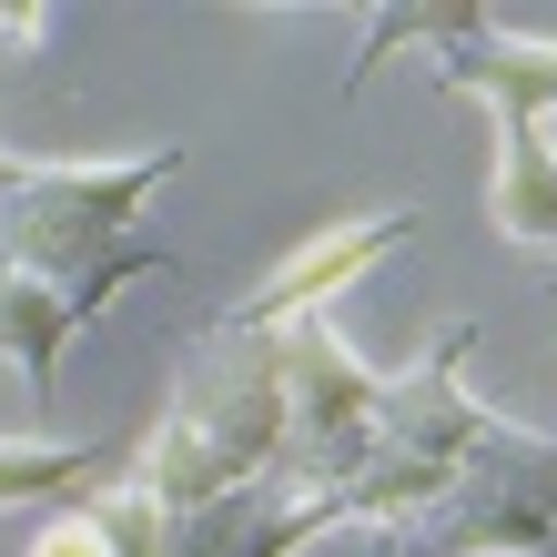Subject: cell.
Here are the masks:
<instances>
[{
	"label": "cell",
	"mask_w": 557,
	"mask_h": 557,
	"mask_svg": "<svg viewBox=\"0 0 557 557\" xmlns=\"http://www.w3.org/2000/svg\"><path fill=\"white\" fill-rule=\"evenodd\" d=\"M284 436H294V406H284V355L264 324H213L203 355L183 366L173 406L162 425L143 436V467L133 486L162 497L173 517H203L223 497H244V486H264L284 467Z\"/></svg>",
	"instance_id": "obj_1"
},
{
	"label": "cell",
	"mask_w": 557,
	"mask_h": 557,
	"mask_svg": "<svg viewBox=\"0 0 557 557\" xmlns=\"http://www.w3.org/2000/svg\"><path fill=\"white\" fill-rule=\"evenodd\" d=\"M30 557H122V537L102 528V507H91V497H72L41 537H30Z\"/></svg>",
	"instance_id": "obj_6"
},
{
	"label": "cell",
	"mask_w": 557,
	"mask_h": 557,
	"mask_svg": "<svg viewBox=\"0 0 557 557\" xmlns=\"http://www.w3.org/2000/svg\"><path fill=\"white\" fill-rule=\"evenodd\" d=\"M183 173V152H133V162H30V173L0 193V264L72 284L82 305H102L122 274H152L162 253L133 244V223L162 183Z\"/></svg>",
	"instance_id": "obj_2"
},
{
	"label": "cell",
	"mask_w": 557,
	"mask_h": 557,
	"mask_svg": "<svg viewBox=\"0 0 557 557\" xmlns=\"http://www.w3.org/2000/svg\"><path fill=\"white\" fill-rule=\"evenodd\" d=\"M21 173H30V162H21V152H0V193H11V183H21Z\"/></svg>",
	"instance_id": "obj_8"
},
{
	"label": "cell",
	"mask_w": 557,
	"mask_h": 557,
	"mask_svg": "<svg viewBox=\"0 0 557 557\" xmlns=\"http://www.w3.org/2000/svg\"><path fill=\"white\" fill-rule=\"evenodd\" d=\"M406 223H416V213H345V223H324V234H305V244H294L284 264L264 274V294L244 305V324H264V335H274V324L324 314L345 284H366L385 253L406 244Z\"/></svg>",
	"instance_id": "obj_3"
},
{
	"label": "cell",
	"mask_w": 557,
	"mask_h": 557,
	"mask_svg": "<svg viewBox=\"0 0 557 557\" xmlns=\"http://www.w3.org/2000/svg\"><path fill=\"white\" fill-rule=\"evenodd\" d=\"M91 467H112V446H51V436H0V507L21 497H72Z\"/></svg>",
	"instance_id": "obj_5"
},
{
	"label": "cell",
	"mask_w": 557,
	"mask_h": 557,
	"mask_svg": "<svg viewBox=\"0 0 557 557\" xmlns=\"http://www.w3.org/2000/svg\"><path fill=\"white\" fill-rule=\"evenodd\" d=\"M51 30V11H0V51H30Z\"/></svg>",
	"instance_id": "obj_7"
},
{
	"label": "cell",
	"mask_w": 557,
	"mask_h": 557,
	"mask_svg": "<svg viewBox=\"0 0 557 557\" xmlns=\"http://www.w3.org/2000/svg\"><path fill=\"white\" fill-rule=\"evenodd\" d=\"M91 314H102V305H82L72 284H41V274H11V264H0V355L21 366V385H30V396H51L61 345H72Z\"/></svg>",
	"instance_id": "obj_4"
}]
</instances>
